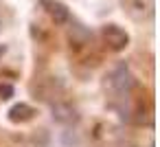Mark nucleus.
I'll list each match as a JSON object with an SVG mask.
<instances>
[{
  "label": "nucleus",
  "mask_w": 160,
  "mask_h": 147,
  "mask_svg": "<svg viewBox=\"0 0 160 147\" xmlns=\"http://www.w3.org/2000/svg\"><path fill=\"white\" fill-rule=\"evenodd\" d=\"M108 84H110V90L116 94V97H127L132 86H134V77L129 73V68L125 64H121L118 68H114L108 77Z\"/></svg>",
  "instance_id": "1"
},
{
  "label": "nucleus",
  "mask_w": 160,
  "mask_h": 147,
  "mask_svg": "<svg viewBox=\"0 0 160 147\" xmlns=\"http://www.w3.org/2000/svg\"><path fill=\"white\" fill-rule=\"evenodd\" d=\"M103 38H105V42L110 44L112 51H123V48L127 46V42H129L127 33H125L121 27H116V24H108V27L103 29Z\"/></svg>",
  "instance_id": "2"
},
{
  "label": "nucleus",
  "mask_w": 160,
  "mask_h": 147,
  "mask_svg": "<svg viewBox=\"0 0 160 147\" xmlns=\"http://www.w3.org/2000/svg\"><path fill=\"white\" fill-rule=\"evenodd\" d=\"M42 7H46V13L57 22V24H66L70 20V11L62 5V3H55V0H42Z\"/></svg>",
  "instance_id": "3"
},
{
  "label": "nucleus",
  "mask_w": 160,
  "mask_h": 147,
  "mask_svg": "<svg viewBox=\"0 0 160 147\" xmlns=\"http://www.w3.org/2000/svg\"><path fill=\"white\" fill-rule=\"evenodd\" d=\"M53 119L59 121V123H72L77 119V112H75V108L70 103L57 101V103H53Z\"/></svg>",
  "instance_id": "4"
},
{
  "label": "nucleus",
  "mask_w": 160,
  "mask_h": 147,
  "mask_svg": "<svg viewBox=\"0 0 160 147\" xmlns=\"http://www.w3.org/2000/svg\"><path fill=\"white\" fill-rule=\"evenodd\" d=\"M13 90H11V86H0V94H5L2 99H9V94H11Z\"/></svg>",
  "instance_id": "5"
}]
</instances>
